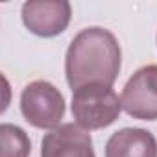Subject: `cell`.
Instances as JSON below:
<instances>
[{
  "label": "cell",
  "mask_w": 157,
  "mask_h": 157,
  "mask_svg": "<svg viewBox=\"0 0 157 157\" xmlns=\"http://www.w3.org/2000/svg\"><path fill=\"white\" fill-rule=\"evenodd\" d=\"M122 65V50L117 37L105 28H85L78 33L67 50L65 74L72 91L83 85H113Z\"/></svg>",
  "instance_id": "1"
},
{
  "label": "cell",
  "mask_w": 157,
  "mask_h": 157,
  "mask_svg": "<svg viewBox=\"0 0 157 157\" xmlns=\"http://www.w3.org/2000/svg\"><path fill=\"white\" fill-rule=\"evenodd\" d=\"M70 109L76 124L91 131L111 126L122 111V102L113 87L91 83L72 91Z\"/></svg>",
  "instance_id": "2"
},
{
  "label": "cell",
  "mask_w": 157,
  "mask_h": 157,
  "mask_svg": "<svg viewBox=\"0 0 157 157\" xmlns=\"http://www.w3.org/2000/svg\"><path fill=\"white\" fill-rule=\"evenodd\" d=\"M21 113L30 126L52 131L65 117V98L54 83L35 80L21 93Z\"/></svg>",
  "instance_id": "3"
},
{
  "label": "cell",
  "mask_w": 157,
  "mask_h": 157,
  "mask_svg": "<svg viewBox=\"0 0 157 157\" xmlns=\"http://www.w3.org/2000/svg\"><path fill=\"white\" fill-rule=\"evenodd\" d=\"M122 109L139 120H157V65L139 68L122 89Z\"/></svg>",
  "instance_id": "4"
},
{
  "label": "cell",
  "mask_w": 157,
  "mask_h": 157,
  "mask_svg": "<svg viewBox=\"0 0 157 157\" xmlns=\"http://www.w3.org/2000/svg\"><path fill=\"white\" fill-rule=\"evenodd\" d=\"M22 22L37 37H56L70 22L72 8L67 0H28L22 4Z\"/></svg>",
  "instance_id": "5"
},
{
  "label": "cell",
  "mask_w": 157,
  "mask_h": 157,
  "mask_svg": "<svg viewBox=\"0 0 157 157\" xmlns=\"http://www.w3.org/2000/svg\"><path fill=\"white\" fill-rule=\"evenodd\" d=\"M41 157H96L91 133L76 122L61 124L41 140Z\"/></svg>",
  "instance_id": "6"
},
{
  "label": "cell",
  "mask_w": 157,
  "mask_h": 157,
  "mask_svg": "<svg viewBox=\"0 0 157 157\" xmlns=\"http://www.w3.org/2000/svg\"><path fill=\"white\" fill-rule=\"evenodd\" d=\"M105 157H157V140L148 129L124 128L109 137Z\"/></svg>",
  "instance_id": "7"
},
{
  "label": "cell",
  "mask_w": 157,
  "mask_h": 157,
  "mask_svg": "<svg viewBox=\"0 0 157 157\" xmlns=\"http://www.w3.org/2000/svg\"><path fill=\"white\" fill-rule=\"evenodd\" d=\"M0 157H28L32 142L22 128L4 122L0 126Z\"/></svg>",
  "instance_id": "8"
}]
</instances>
